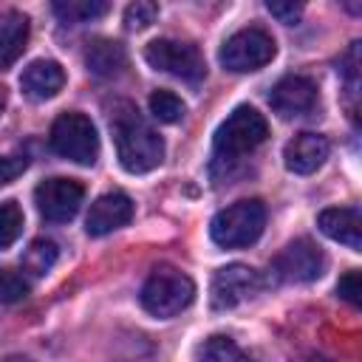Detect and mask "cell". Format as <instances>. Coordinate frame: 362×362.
I'll return each instance as SVG.
<instances>
[{"label":"cell","mask_w":362,"mask_h":362,"mask_svg":"<svg viewBox=\"0 0 362 362\" xmlns=\"http://www.w3.org/2000/svg\"><path fill=\"white\" fill-rule=\"evenodd\" d=\"M110 130H113V141H116V156L119 164L133 173H150L161 164L164 158V141L161 136L139 116V110L130 102H119L113 116H110Z\"/></svg>","instance_id":"6da1fadb"},{"label":"cell","mask_w":362,"mask_h":362,"mask_svg":"<svg viewBox=\"0 0 362 362\" xmlns=\"http://www.w3.org/2000/svg\"><path fill=\"white\" fill-rule=\"evenodd\" d=\"M269 136V122L249 105H238L215 130L212 139V167H229L257 150Z\"/></svg>","instance_id":"7a4b0ae2"},{"label":"cell","mask_w":362,"mask_h":362,"mask_svg":"<svg viewBox=\"0 0 362 362\" xmlns=\"http://www.w3.org/2000/svg\"><path fill=\"white\" fill-rule=\"evenodd\" d=\"M141 308L158 320H170L181 314L195 300V283L189 274L173 266H158L150 272V277L141 286Z\"/></svg>","instance_id":"3957f363"},{"label":"cell","mask_w":362,"mask_h":362,"mask_svg":"<svg viewBox=\"0 0 362 362\" xmlns=\"http://www.w3.org/2000/svg\"><path fill=\"white\" fill-rule=\"evenodd\" d=\"M263 226H266V206L257 198H246L221 209L209 223V235L223 249H240V246H252L263 235Z\"/></svg>","instance_id":"277c9868"},{"label":"cell","mask_w":362,"mask_h":362,"mask_svg":"<svg viewBox=\"0 0 362 362\" xmlns=\"http://www.w3.org/2000/svg\"><path fill=\"white\" fill-rule=\"evenodd\" d=\"M51 150L74 164L90 167L99 158V136L85 113H59L51 124Z\"/></svg>","instance_id":"5b68a950"},{"label":"cell","mask_w":362,"mask_h":362,"mask_svg":"<svg viewBox=\"0 0 362 362\" xmlns=\"http://www.w3.org/2000/svg\"><path fill=\"white\" fill-rule=\"evenodd\" d=\"M274 54H277L274 37L263 28L249 25V28H240L232 37H226V42L218 51V59L226 71L246 74V71H257V68L269 65L274 59Z\"/></svg>","instance_id":"8992f818"},{"label":"cell","mask_w":362,"mask_h":362,"mask_svg":"<svg viewBox=\"0 0 362 362\" xmlns=\"http://www.w3.org/2000/svg\"><path fill=\"white\" fill-rule=\"evenodd\" d=\"M144 59L150 68L178 76L184 82H201L206 74L201 51L192 42H181V40H153L144 48Z\"/></svg>","instance_id":"52a82bcc"},{"label":"cell","mask_w":362,"mask_h":362,"mask_svg":"<svg viewBox=\"0 0 362 362\" xmlns=\"http://www.w3.org/2000/svg\"><path fill=\"white\" fill-rule=\"evenodd\" d=\"M325 255L322 249L308 240V238H297L291 240L274 260H272V272L283 280V283H314L325 274Z\"/></svg>","instance_id":"ba28073f"},{"label":"cell","mask_w":362,"mask_h":362,"mask_svg":"<svg viewBox=\"0 0 362 362\" xmlns=\"http://www.w3.org/2000/svg\"><path fill=\"white\" fill-rule=\"evenodd\" d=\"M82 198H85V187L76 178H45L34 189L37 212L51 223L71 221L79 212Z\"/></svg>","instance_id":"9c48e42d"},{"label":"cell","mask_w":362,"mask_h":362,"mask_svg":"<svg viewBox=\"0 0 362 362\" xmlns=\"http://www.w3.org/2000/svg\"><path fill=\"white\" fill-rule=\"evenodd\" d=\"M260 288H263V280L255 269H249L243 263H232V266H223L215 272L212 286H209V300H212V308L226 311V308H235V305L252 300Z\"/></svg>","instance_id":"30bf717a"},{"label":"cell","mask_w":362,"mask_h":362,"mask_svg":"<svg viewBox=\"0 0 362 362\" xmlns=\"http://www.w3.org/2000/svg\"><path fill=\"white\" fill-rule=\"evenodd\" d=\"M320 102V93H317V85L308 79V76H297V74H288L283 76L272 93H269V105L272 110L280 116V119H297V116H305L317 107Z\"/></svg>","instance_id":"8fae6325"},{"label":"cell","mask_w":362,"mask_h":362,"mask_svg":"<svg viewBox=\"0 0 362 362\" xmlns=\"http://www.w3.org/2000/svg\"><path fill=\"white\" fill-rule=\"evenodd\" d=\"M130 218H133V201H130V195L113 189V192L99 195L90 204V212L85 218V229H88V235L102 238V235H110L113 229L130 223Z\"/></svg>","instance_id":"7c38bea8"},{"label":"cell","mask_w":362,"mask_h":362,"mask_svg":"<svg viewBox=\"0 0 362 362\" xmlns=\"http://www.w3.org/2000/svg\"><path fill=\"white\" fill-rule=\"evenodd\" d=\"M328 150H331V144H328L325 136L305 130V133H297V136L286 144L283 161H286V167H288L291 173L308 175V173H314V170H320V167L325 164Z\"/></svg>","instance_id":"4fadbf2b"},{"label":"cell","mask_w":362,"mask_h":362,"mask_svg":"<svg viewBox=\"0 0 362 362\" xmlns=\"http://www.w3.org/2000/svg\"><path fill=\"white\" fill-rule=\"evenodd\" d=\"M317 226L325 238L359 252L362 246V212L359 206H331L317 215Z\"/></svg>","instance_id":"5bb4252c"},{"label":"cell","mask_w":362,"mask_h":362,"mask_svg":"<svg viewBox=\"0 0 362 362\" xmlns=\"http://www.w3.org/2000/svg\"><path fill=\"white\" fill-rule=\"evenodd\" d=\"M20 88L28 99L34 102H45V99H54L62 88H65V71L59 62L54 59H34L23 68V76H20Z\"/></svg>","instance_id":"9a60e30c"},{"label":"cell","mask_w":362,"mask_h":362,"mask_svg":"<svg viewBox=\"0 0 362 362\" xmlns=\"http://www.w3.org/2000/svg\"><path fill=\"white\" fill-rule=\"evenodd\" d=\"M28 42V17L20 11H0V71L11 68Z\"/></svg>","instance_id":"2e32d148"},{"label":"cell","mask_w":362,"mask_h":362,"mask_svg":"<svg viewBox=\"0 0 362 362\" xmlns=\"http://www.w3.org/2000/svg\"><path fill=\"white\" fill-rule=\"evenodd\" d=\"M85 65H88L90 74L107 79V76L122 74V68L127 65V54L113 40H93L88 45V51H85Z\"/></svg>","instance_id":"e0dca14e"},{"label":"cell","mask_w":362,"mask_h":362,"mask_svg":"<svg viewBox=\"0 0 362 362\" xmlns=\"http://www.w3.org/2000/svg\"><path fill=\"white\" fill-rule=\"evenodd\" d=\"M198 362H263V359H255L252 354H246L232 337L218 334L198 348Z\"/></svg>","instance_id":"ac0fdd59"},{"label":"cell","mask_w":362,"mask_h":362,"mask_svg":"<svg viewBox=\"0 0 362 362\" xmlns=\"http://www.w3.org/2000/svg\"><path fill=\"white\" fill-rule=\"evenodd\" d=\"M57 263V243L48 238H37L31 240V246L23 252V272L42 277L51 272V266Z\"/></svg>","instance_id":"d6986e66"},{"label":"cell","mask_w":362,"mask_h":362,"mask_svg":"<svg viewBox=\"0 0 362 362\" xmlns=\"http://www.w3.org/2000/svg\"><path fill=\"white\" fill-rule=\"evenodd\" d=\"M107 3L102 0H65V3H54V11L62 23H90L102 14H107Z\"/></svg>","instance_id":"ffe728a7"},{"label":"cell","mask_w":362,"mask_h":362,"mask_svg":"<svg viewBox=\"0 0 362 362\" xmlns=\"http://www.w3.org/2000/svg\"><path fill=\"white\" fill-rule=\"evenodd\" d=\"M184 102H181V96H175L173 90H153L150 93V113L158 119V122H164V124H175V122H181L184 119Z\"/></svg>","instance_id":"44dd1931"},{"label":"cell","mask_w":362,"mask_h":362,"mask_svg":"<svg viewBox=\"0 0 362 362\" xmlns=\"http://www.w3.org/2000/svg\"><path fill=\"white\" fill-rule=\"evenodd\" d=\"M23 232V209L17 201L0 204V249H8Z\"/></svg>","instance_id":"7402d4cb"},{"label":"cell","mask_w":362,"mask_h":362,"mask_svg":"<svg viewBox=\"0 0 362 362\" xmlns=\"http://www.w3.org/2000/svg\"><path fill=\"white\" fill-rule=\"evenodd\" d=\"M28 297V283L11 269H0V305H11Z\"/></svg>","instance_id":"603a6c76"},{"label":"cell","mask_w":362,"mask_h":362,"mask_svg":"<svg viewBox=\"0 0 362 362\" xmlns=\"http://www.w3.org/2000/svg\"><path fill=\"white\" fill-rule=\"evenodd\" d=\"M156 17H158V6L150 3V0H136V3H130V6L124 8V25H127L130 31L147 28L150 23H156Z\"/></svg>","instance_id":"cb8c5ba5"},{"label":"cell","mask_w":362,"mask_h":362,"mask_svg":"<svg viewBox=\"0 0 362 362\" xmlns=\"http://www.w3.org/2000/svg\"><path fill=\"white\" fill-rule=\"evenodd\" d=\"M337 294L351 303V305H359L362 303V283H359V272H345L337 283Z\"/></svg>","instance_id":"d4e9b609"},{"label":"cell","mask_w":362,"mask_h":362,"mask_svg":"<svg viewBox=\"0 0 362 362\" xmlns=\"http://www.w3.org/2000/svg\"><path fill=\"white\" fill-rule=\"evenodd\" d=\"M25 167H28L25 156H0V187L11 184L17 175H23Z\"/></svg>","instance_id":"484cf974"},{"label":"cell","mask_w":362,"mask_h":362,"mask_svg":"<svg viewBox=\"0 0 362 362\" xmlns=\"http://www.w3.org/2000/svg\"><path fill=\"white\" fill-rule=\"evenodd\" d=\"M266 8H269L280 23H286V25H294V23L300 20V14H303V6H300V3H277V0H269Z\"/></svg>","instance_id":"4316f807"},{"label":"cell","mask_w":362,"mask_h":362,"mask_svg":"<svg viewBox=\"0 0 362 362\" xmlns=\"http://www.w3.org/2000/svg\"><path fill=\"white\" fill-rule=\"evenodd\" d=\"M0 113H3V105H0Z\"/></svg>","instance_id":"83f0119b"}]
</instances>
